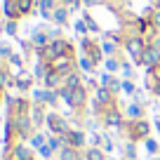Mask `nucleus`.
<instances>
[{
  "label": "nucleus",
  "instance_id": "obj_1",
  "mask_svg": "<svg viewBox=\"0 0 160 160\" xmlns=\"http://www.w3.org/2000/svg\"><path fill=\"white\" fill-rule=\"evenodd\" d=\"M158 59H160V52H158V50H151V52H146V57H144V61H146V64H155Z\"/></svg>",
  "mask_w": 160,
  "mask_h": 160
},
{
  "label": "nucleus",
  "instance_id": "obj_2",
  "mask_svg": "<svg viewBox=\"0 0 160 160\" xmlns=\"http://www.w3.org/2000/svg\"><path fill=\"white\" fill-rule=\"evenodd\" d=\"M130 52H132V54H139V52H141V42H139V40H132V42H130Z\"/></svg>",
  "mask_w": 160,
  "mask_h": 160
},
{
  "label": "nucleus",
  "instance_id": "obj_3",
  "mask_svg": "<svg viewBox=\"0 0 160 160\" xmlns=\"http://www.w3.org/2000/svg\"><path fill=\"white\" fill-rule=\"evenodd\" d=\"M155 24L160 26V12H158V14H155Z\"/></svg>",
  "mask_w": 160,
  "mask_h": 160
}]
</instances>
